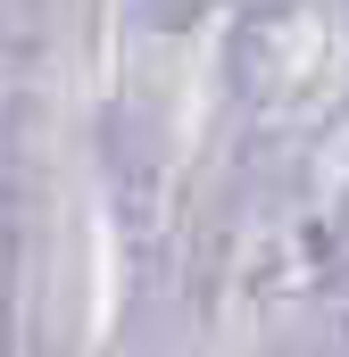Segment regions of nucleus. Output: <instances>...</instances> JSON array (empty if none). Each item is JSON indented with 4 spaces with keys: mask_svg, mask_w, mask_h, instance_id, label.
Segmentation results:
<instances>
[{
    "mask_svg": "<svg viewBox=\"0 0 349 357\" xmlns=\"http://www.w3.org/2000/svg\"><path fill=\"white\" fill-rule=\"evenodd\" d=\"M167 8H183V0H167Z\"/></svg>",
    "mask_w": 349,
    "mask_h": 357,
    "instance_id": "nucleus-1",
    "label": "nucleus"
}]
</instances>
